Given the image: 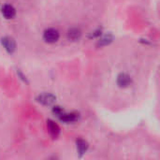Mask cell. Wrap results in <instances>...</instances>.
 Returning <instances> with one entry per match:
<instances>
[{
    "instance_id": "6da1fadb",
    "label": "cell",
    "mask_w": 160,
    "mask_h": 160,
    "mask_svg": "<svg viewBox=\"0 0 160 160\" xmlns=\"http://www.w3.org/2000/svg\"><path fill=\"white\" fill-rule=\"evenodd\" d=\"M43 38L48 43H55L59 39V32L56 29L49 28L44 31Z\"/></svg>"
},
{
    "instance_id": "7a4b0ae2",
    "label": "cell",
    "mask_w": 160,
    "mask_h": 160,
    "mask_svg": "<svg viewBox=\"0 0 160 160\" xmlns=\"http://www.w3.org/2000/svg\"><path fill=\"white\" fill-rule=\"evenodd\" d=\"M1 43L3 45V47L5 48V50L8 52V53H13L16 50V43L14 41V39L12 38L9 37H5L1 39Z\"/></svg>"
},
{
    "instance_id": "3957f363",
    "label": "cell",
    "mask_w": 160,
    "mask_h": 160,
    "mask_svg": "<svg viewBox=\"0 0 160 160\" xmlns=\"http://www.w3.org/2000/svg\"><path fill=\"white\" fill-rule=\"evenodd\" d=\"M55 97L52 94H41L38 97V102L45 106H51L55 102Z\"/></svg>"
},
{
    "instance_id": "277c9868",
    "label": "cell",
    "mask_w": 160,
    "mask_h": 160,
    "mask_svg": "<svg viewBox=\"0 0 160 160\" xmlns=\"http://www.w3.org/2000/svg\"><path fill=\"white\" fill-rule=\"evenodd\" d=\"M132 82L131 78L126 74V73H121L118 77H117V84L119 87L121 88H127L128 87Z\"/></svg>"
},
{
    "instance_id": "5b68a950",
    "label": "cell",
    "mask_w": 160,
    "mask_h": 160,
    "mask_svg": "<svg viewBox=\"0 0 160 160\" xmlns=\"http://www.w3.org/2000/svg\"><path fill=\"white\" fill-rule=\"evenodd\" d=\"M59 120L64 122V123H73L76 122L79 119V114L75 113V112H71V113H65L62 112L59 116H58Z\"/></svg>"
},
{
    "instance_id": "8992f818",
    "label": "cell",
    "mask_w": 160,
    "mask_h": 160,
    "mask_svg": "<svg viewBox=\"0 0 160 160\" xmlns=\"http://www.w3.org/2000/svg\"><path fill=\"white\" fill-rule=\"evenodd\" d=\"M47 127L49 129V132L51 133V135L53 138H57L60 134V128L58 127V125L56 123H54L52 120H48L47 121Z\"/></svg>"
},
{
    "instance_id": "52a82bcc",
    "label": "cell",
    "mask_w": 160,
    "mask_h": 160,
    "mask_svg": "<svg viewBox=\"0 0 160 160\" xmlns=\"http://www.w3.org/2000/svg\"><path fill=\"white\" fill-rule=\"evenodd\" d=\"M2 14L6 19H12L16 14V10L13 8V6L7 4L2 8Z\"/></svg>"
},
{
    "instance_id": "ba28073f",
    "label": "cell",
    "mask_w": 160,
    "mask_h": 160,
    "mask_svg": "<svg viewBox=\"0 0 160 160\" xmlns=\"http://www.w3.org/2000/svg\"><path fill=\"white\" fill-rule=\"evenodd\" d=\"M81 36H82V32L79 28H71L68 32V38L72 41H76L80 39Z\"/></svg>"
},
{
    "instance_id": "9c48e42d",
    "label": "cell",
    "mask_w": 160,
    "mask_h": 160,
    "mask_svg": "<svg viewBox=\"0 0 160 160\" xmlns=\"http://www.w3.org/2000/svg\"><path fill=\"white\" fill-rule=\"evenodd\" d=\"M76 144H77V149H78L80 156H82L88 149V143L84 140H82V139L77 140Z\"/></svg>"
},
{
    "instance_id": "30bf717a",
    "label": "cell",
    "mask_w": 160,
    "mask_h": 160,
    "mask_svg": "<svg viewBox=\"0 0 160 160\" xmlns=\"http://www.w3.org/2000/svg\"><path fill=\"white\" fill-rule=\"evenodd\" d=\"M112 39H113V38H112V36L111 35V34H109V35H105L104 37H102L101 38H100V40L98 41V45L99 46H105V45H108V44H110L112 41Z\"/></svg>"
},
{
    "instance_id": "8fae6325",
    "label": "cell",
    "mask_w": 160,
    "mask_h": 160,
    "mask_svg": "<svg viewBox=\"0 0 160 160\" xmlns=\"http://www.w3.org/2000/svg\"><path fill=\"white\" fill-rule=\"evenodd\" d=\"M52 112H53L57 117H58V116H59L62 112H63V110H62V108H61V107L55 106V107L52 109Z\"/></svg>"
}]
</instances>
